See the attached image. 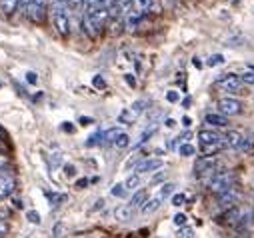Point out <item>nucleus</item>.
Here are the masks:
<instances>
[{
  "instance_id": "1",
  "label": "nucleus",
  "mask_w": 254,
  "mask_h": 238,
  "mask_svg": "<svg viewBox=\"0 0 254 238\" xmlns=\"http://www.w3.org/2000/svg\"><path fill=\"white\" fill-rule=\"evenodd\" d=\"M198 142H200V150L202 156H214L216 152H220L226 144H224V136L218 134L216 130H200L198 132Z\"/></svg>"
},
{
  "instance_id": "2",
  "label": "nucleus",
  "mask_w": 254,
  "mask_h": 238,
  "mask_svg": "<svg viewBox=\"0 0 254 238\" xmlns=\"http://www.w3.org/2000/svg\"><path fill=\"white\" fill-rule=\"evenodd\" d=\"M234 186H236V176H234L232 170H218L210 178V182H208V190L212 194H218V196L224 194V192H228Z\"/></svg>"
},
{
  "instance_id": "3",
  "label": "nucleus",
  "mask_w": 254,
  "mask_h": 238,
  "mask_svg": "<svg viewBox=\"0 0 254 238\" xmlns=\"http://www.w3.org/2000/svg\"><path fill=\"white\" fill-rule=\"evenodd\" d=\"M218 170H216V156H200V158H196V162H194V174L198 176V178H208V182H210V178L216 174Z\"/></svg>"
},
{
  "instance_id": "4",
  "label": "nucleus",
  "mask_w": 254,
  "mask_h": 238,
  "mask_svg": "<svg viewBox=\"0 0 254 238\" xmlns=\"http://www.w3.org/2000/svg\"><path fill=\"white\" fill-rule=\"evenodd\" d=\"M218 112L222 116H226V118L228 116H236V114L242 112V102L232 98V96H224V98L218 100Z\"/></svg>"
},
{
  "instance_id": "5",
  "label": "nucleus",
  "mask_w": 254,
  "mask_h": 238,
  "mask_svg": "<svg viewBox=\"0 0 254 238\" xmlns=\"http://www.w3.org/2000/svg\"><path fill=\"white\" fill-rule=\"evenodd\" d=\"M16 190V178L8 170H0V198H8Z\"/></svg>"
},
{
  "instance_id": "6",
  "label": "nucleus",
  "mask_w": 254,
  "mask_h": 238,
  "mask_svg": "<svg viewBox=\"0 0 254 238\" xmlns=\"http://www.w3.org/2000/svg\"><path fill=\"white\" fill-rule=\"evenodd\" d=\"M216 86L220 88V90H224V92H236V90H240V86H242V80H240V74H224V76H220L218 80H216Z\"/></svg>"
},
{
  "instance_id": "7",
  "label": "nucleus",
  "mask_w": 254,
  "mask_h": 238,
  "mask_svg": "<svg viewBox=\"0 0 254 238\" xmlns=\"http://www.w3.org/2000/svg\"><path fill=\"white\" fill-rule=\"evenodd\" d=\"M44 10H46V0H28L26 14H28L30 20L40 22L44 18Z\"/></svg>"
},
{
  "instance_id": "8",
  "label": "nucleus",
  "mask_w": 254,
  "mask_h": 238,
  "mask_svg": "<svg viewBox=\"0 0 254 238\" xmlns=\"http://www.w3.org/2000/svg\"><path fill=\"white\" fill-rule=\"evenodd\" d=\"M164 162L160 158H142L138 164H136V174H150V172H156V170H162Z\"/></svg>"
},
{
  "instance_id": "9",
  "label": "nucleus",
  "mask_w": 254,
  "mask_h": 238,
  "mask_svg": "<svg viewBox=\"0 0 254 238\" xmlns=\"http://www.w3.org/2000/svg\"><path fill=\"white\" fill-rule=\"evenodd\" d=\"M238 200H240V192H238V188L234 186V188H230L228 192H224V194L218 196V206L224 208V210H230V208L236 206Z\"/></svg>"
},
{
  "instance_id": "10",
  "label": "nucleus",
  "mask_w": 254,
  "mask_h": 238,
  "mask_svg": "<svg viewBox=\"0 0 254 238\" xmlns=\"http://www.w3.org/2000/svg\"><path fill=\"white\" fill-rule=\"evenodd\" d=\"M246 136L240 132V130H228L224 134V144L228 148H234V150H242V144H244Z\"/></svg>"
},
{
  "instance_id": "11",
  "label": "nucleus",
  "mask_w": 254,
  "mask_h": 238,
  "mask_svg": "<svg viewBox=\"0 0 254 238\" xmlns=\"http://www.w3.org/2000/svg\"><path fill=\"white\" fill-rule=\"evenodd\" d=\"M204 122L210 124V126H214V128H222V126H228V118L222 116L220 112H208L204 116Z\"/></svg>"
},
{
  "instance_id": "12",
  "label": "nucleus",
  "mask_w": 254,
  "mask_h": 238,
  "mask_svg": "<svg viewBox=\"0 0 254 238\" xmlns=\"http://www.w3.org/2000/svg\"><path fill=\"white\" fill-rule=\"evenodd\" d=\"M132 216H134V208L130 204H122V206L114 208V218L118 222H126V220H130Z\"/></svg>"
},
{
  "instance_id": "13",
  "label": "nucleus",
  "mask_w": 254,
  "mask_h": 238,
  "mask_svg": "<svg viewBox=\"0 0 254 238\" xmlns=\"http://www.w3.org/2000/svg\"><path fill=\"white\" fill-rule=\"evenodd\" d=\"M162 202H164V200H162L160 196H156V194H154L152 198H148V200L140 206V210H142V214H152V212H156V210L162 206Z\"/></svg>"
},
{
  "instance_id": "14",
  "label": "nucleus",
  "mask_w": 254,
  "mask_h": 238,
  "mask_svg": "<svg viewBox=\"0 0 254 238\" xmlns=\"http://www.w3.org/2000/svg\"><path fill=\"white\" fill-rule=\"evenodd\" d=\"M140 20H142V12H138V10H132L126 14V26H128V30H134L140 24Z\"/></svg>"
},
{
  "instance_id": "15",
  "label": "nucleus",
  "mask_w": 254,
  "mask_h": 238,
  "mask_svg": "<svg viewBox=\"0 0 254 238\" xmlns=\"http://www.w3.org/2000/svg\"><path fill=\"white\" fill-rule=\"evenodd\" d=\"M146 200H148V198H146V190H136V192L130 196V202H128V204H130L132 208H136V206H142Z\"/></svg>"
},
{
  "instance_id": "16",
  "label": "nucleus",
  "mask_w": 254,
  "mask_h": 238,
  "mask_svg": "<svg viewBox=\"0 0 254 238\" xmlns=\"http://www.w3.org/2000/svg\"><path fill=\"white\" fill-rule=\"evenodd\" d=\"M178 154L180 156H184V158H188V156H194L196 154V148L190 144V142H182V144H178Z\"/></svg>"
},
{
  "instance_id": "17",
  "label": "nucleus",
  "mask_w": 254,
  "mask_h": 238,
  "mask_svg": "<svg viewBox=\"0 0 254 238\" xmlns=\"http://www.w3.org/2000/svg\"><path fill=\"white\" fill-rule=\"evenodd\" d=\"M140 174H132V176H128V178H126V182H124V186H126V190H136L138 186H140Z\"/></svg>"
},
{
  "instance_id": "18",
  "label": "nucleus",
  "mask_w": 254,
  "mask_h": 238,
  "mask_svg": "<svg viewBox=\"0 0 254 238\" xmlns=\"http://www.w3.org/2000/svg\"><path fill=\"white\" fill-rule=\"evenodd\" d=\"M46 196H48V200H50L52 206H60L62 202H66V200H68L66 194H60V192H46Z\"/></svg>"
},
{
  "instance_id": "19",
  "label": "nucleus",
  "mask_w": 254,
  "mask_h": 238,
  "mask_svg": "<svg viewBox=\"0 0 254 238\" xmlns=\"http://www.w3.org/2000/svg\"><path fill=\"white\" fill-rule=\"evenodd\" d=\"M146 106H148V100H146V98H138V100H134V102H132V106H130V112L136 116V114L144 112V110H146Z\"/></svg>"
},
{
  "instance_id": "20",
  "label": "nucleus",
  "mask_w": 254,
  "mask_h": 238,
  "mask_svg": "<svg viewBox=\"0 0 254 238\" xmlns=\"http://www.w3.org/2000/svg\"><path fill=\"white\" fill-rule=\"evenodd\" d=\"M120 132H122L120 128H110V130H106V132H104V138H102V144H114Z\"/></svg>"
},
{
  "instance_id": "21",
  "label": "nucleus",
  "mask_w": 254,
  "mask_h": 238,
  "mask_svg": "<svg viewBox=\"0 0 254 238\" xmlns=\"http://www.w3.org/2000/svg\"><path fill=\"white\" fill-rule=\"evenodd\" d=\"M172 192H174V184H172V182H164V184L158 188L156 196H160L162 200H166L168 196H172Z\"/></svg>"
},
{
  "instance_id": "22",
  "label": "nucleus",
  "mask_w": 254,
  "mask_h": 238,
  "mask_svg": "<svg viewBox=\"0 0 254 238\" xmlns=\"http://www.w3.org/2000/svg\"><path fill=\"white\" fill-rule=\"evenodd\" d=\"M0 8H2L6 14H12L18 8V0H0Z\"/></svg>"
},
{
  "instance_id": "23",
  "label": "nucleus",
  "mask_w": 254,
  "mask_h": 238,
  "mask_svg": "<svg viewBox=\"0 0 254 238\" xmlns=\"http://www.w3.org/2000/svg\"><path fill=\"white\" fill-rule=\"evenodd\" d=\"M114 146L116 148H128L130 146V136L126 134V132H120L118 138H116V142H114Z\"/></svg>"
},
{
  "instance_id": "24",
  "label": "nucleus",
  "mask_w": 254,
  "mask_h": 238,
  "mask_svg": "<svg viewBox=\"0 0 254 238\" xmlns=\"http://www.w3.org/2000/svg\"><path fill=\"white\" fill-rule=\"evenodd\" d=\"M134 6L138 8V12H146L154 6V0H134Z\"/></svg>"
},
{
  "instance_id": "25",
  "label": "nucleus",
  "mask_w": 254,
  "mask_h": 238,
  "mask_svg": "<svg viewBox=\"0 0 254 238\" xmlns=\"http://www.w3.org/2000/svg\"><path fill=\"white\" fill-rule=\"evenodd\" d=\"M102 138H104V132L102 130H98V132H94L88 140H86V146H96V144H102Z\"/></svg>"
},
{
  "instance_id": "26",
  "label": "nucleus",
  "mask_w": 254,
  "mask_h": 238,
  "mask_svg": "<svg viewBox=\"0 0 254 238\" xmlns=\"http://www.w3.org/2000/svg\"><path fill=\"white\" fill-rule=\"evenodd\" d=\"M222 62H224V56H222V54H212L208 60H206L208 66H218V64H222Z\"/></svg>"
},
{
  "instance_id": "27",
  "label": "nucleus",
  "mask_w": 254,
  "mask_h": 238,
  "mask_svg": "<svg viewBox=\"0 0 254 238\" xmlns=\"http://www.w3.org/2000/svg\"><path fill=\"white\" fill-rule=\"evenodd\" d=\"M240 80H242V84H254V68L240 74Z\"/></svg>"
},
{
  "instance_id": "28",
  "label": "nucleus",
  "mask_w": 254,
  "mask_h": 238,
  "mask_svg": "<svg viewBox=\"0 0 254 238\" xmlns=\"http://www.w3.org/2000/svg\"><path fill=\"white\" fill-rule=\"evenodd\" d=\"M110 194L112 196H124L126 194V186L124 184H114L112 190H110Z\"/></svg>"
},
{
  "instance_id": "29",
  "label": "nucleus",
  "mask_w": 254,
  "mask_h": 238,
  "mask_svg": "<svg viewBox=\"0 0 254 238\" xmlns=\"http://www.w3.org/2000/svg\"><path fill=\"white\" fill-rule=\"evenodd\" d=\"M26 218H28L30 224H40V214L36 210H28L26 212Z\"/></svg>"
},
{
  "instance_id": "30",
  "label": "nucleus",
  "mask_w": 254,
  "mask_h": 238,
  "mask_svg": "<svg viewBox=\"0 0 254 238\" xmlns=\"http://www.w3.org/2000/svg\"><path fill=\"white\" fill-rule=\"evenodd\" d=\"M50 164H52V168H58L60 164H62V154L56 150V152H52V158H50Z\"/></svg>"
},
{
  "instance_id": "31",
  "label": "nucleus",
  "mask_w": 254,
  "mask_h": 238,
  "mask_svg": "<svg viewBox=\"0 0 254 238\" xmlns=\"http://www.w3.org/2000/svg\"><path fill=\"white\" fill-rule=\"evenodd\" d=\"M172 204L174 206H182V204H186V194H172Z\"/></svg>"
},
{
  "instance_id": "32",
  "label": "nucleus",
  "mask_w": 254,
  "mask_h": 238,
  "mask_svg": "<svg viewBox=\"0 0 254 238\" xmlns=\"http://www.w3.org/2000/svg\"><path fill=\"white\" fill-rule=\"evenodd\" d=\"M64 176H66V178L76 176V166H74V164H66V166H64Z\"/></svg>"
},
{
  "instance_id": "33",
  "label": "nucleus",
  "mask_w": 254,
  "mask_h": 238,
  "mask_svg": "<svg viewBox=\"0 0 254 238\" xmlns=\"http://www.w3.org/2000/svg\"><path fill=\"white\" fill-rule=\"evenodd\" d=\"M166 100H168V102H178V100H180V94H178L176 90H168V92H166Z\"/></svg>"
},
{
  "instance_id": "34",
  "label": "nucleus",
  "mask_w": 254,
  "mask_h": 238,
  "mask_svg": "<svg viewBox=\"0 0 254 238\" xmlns=\"http://www.w3.org/2000/svg\"><path fill=\"white\" fill-rule=\"evenodd\" d=\"M172 220H174V224H176V226H184V224H186V214L178 212V214H176Z\"/></svg>"
},
{
  "instance_id": "35",
  "label": "nucleus",
  "mask_w": 254,
  "mask_h": 238,
  "mask_svg": "<svg viewBox=\"0 0 254 238\" xmlns=\"http://www.w3.org/2000/svg\"><path fill=\"white\" fill-rule=\"evenodd\" d=\"M132 118H134V114H132L130 110L120 112V122H126V120H130V122H132Z\"/></svg>"
},
{
  "instance_id": "36",
  "label": "nucleus",
  "mask_w": 254,
  "mask_h": 238,
  "mask_svg": "<svg viewBox=\"0 0 254 238\" xmlns=\"http://www.w3.org/2000/svg\"><path fill=\"white\" fill-rule=\"evenodd\" d=\"M92 84H94L96 88H100V90H102V88H106V82H104V78H102V76H94V78H92Z\"/></svg>"
},
{
  "instance_id": "37",
  "label": "nucleus",
  "mask_w": 254,
  "mask_h": 238,
  "mask_svg": "<svg viewBox=\"0 0 254 238\" xmlns=\"http://www.w3.org/2000/svg\"><path fill=\"white\" fill-rule=\"evenodd\" d=\"M164 178H166V172H164V170H160L158 174H154V176H152V184H156V182H162ZM162 184H164V182H162Z\"/></svg>"
},
{
  "instance_id": "38",
  "label": "nucleus",
  "mask_w": 254,
  "mask_h": 238,
  "mask_svg": "<svg viewBox=\"0 0 254 238\" xmlns=\"http://www.w3.org/2000/svg\"><path fill=\"white\" fill-rule=\"evenodd\" d=\"M26 82L28 84H36L38 82V74L36 72H26Z\"/></svg>"
},
{
  "instance_id": "39",
  "label": "nucleus",
  "mask_w": 254,
  "mask_h": 238,
  "mask_svg": "<svg viewBox=\"0 0 254 238\" xmlns=\"http://www.w3.org/2000/svg\"><path fill=\"white\" fill-rule=\"evenodd\" d=\"M92 122H94V120H92L90 116H80V118H78V124H80V126H88V124H92Z\"/></svg>"
},
{
  "instance_id": "40",
  "label": "nucleus",
  "mask_w": 254,
  "mask_h": 238,
  "mask_svg": "<svg viewBox=\"0 0 254 238\" xmlns=\"http://www.w3.org/2000/svg\"><path fill=\"white\" fill-rule=\"evenodd\" d=\"M8 164V158L4 154H0V170H4V166Z\"/></svg>"
},
{
  "instance_id": "41",
  "label": "nucleus",
  "mask_w": 254,
  "mask_h": 238,
  "mask_svg": "<svg viewBox=\"0 0 254 238\" xmlns=\"http://www.w3.org/2000/svg\"><path fill=\"white\" fill-rule=\"evenodd\" d=\"M190 124H192V118H190V116H184V118H182V126H186V128H188Z\"/></svg>"
},
{
  "instance_id": "42",
  "label": "nucleus",
  "mask_w": 254,
  "mask_h": 238,
  "mask_svg": "<svg viewBox=\"0 0 254 238\" xmlns=\"http://www.w3.org/2000/svg\"><path fill=\"white\" fill-rule=\"evenodd\" d=\"M124 80H126V82H128L130 86H134V84H136V80H134V76H130V74H124Z\"/></svg>"
},
{
  "instance_id": "43",
  "label": "nucleus",
  "mask_w": 254,
  "mask_h": 238,
  "mask_svg": "<svg viewBox=\"0 0 254 238\" xmlns=\"http://www.w3.org/2000/svg\"><path fill=\"white\" fill-rule=\"evenodd\" d=\"M180 236H182V238H192V230H188V228H184V230L180 232Z\"/></svg>"
},
{
  "instance_id": "44",
  "label": "nucleus",
  "mask_w": 254,
  "mask_h": 238,
  "mask_svg": "<svg viewBox=\"0 0 254 238\" xmlns=\"http://www.w3.org/2000/svg\"><path fill=\"white\" fill-rule=\"evenodd\" d=\"M4 234H6V222L0 220V236H4Z\"/></svg>"
},
{
  "instance_id": "45",
  "label": "nucleus",
  "mask_w": 254,
  "mask_h": 238,
  "mask_svg": "<svg viewBox=\"0 0 254 238\" xmlns=\"http://www.w3.org/2000/svg\"><path fill=\"white\" fill-rule=\"evenodd\" d=\"M86 184H88V180H86V178H80V180H76V186H78V188H84Z\"/></svg>"
},
{
  "instance_id": "46",
  "label": "nucleus",
  "mask_w": 254,
  "mask_h": 238,
  "mask_svg": "<svg viewBox=\"0 0 254 238\" xmlns=\"http://www.w3.org/2000/svg\"><path fill=\"white\" fill-rule=\"evenodd\" d=\"M166 126H168V128H174V126H176V120H174V118H166Z\"/></svg>"
},
{
  "instance_id": "47",
  "label": "nucleus",
  "mask_w": 254,
  "mask_h": 238,
  "mask_svg": "<svg viewBox=\"0 0 254 238\" xmlns=\"http://www.w3.org/2000/svg\"><path fill=\"white\" fill-rule=\"evenodd\" d=\"M192 64H194V66H196V68H200V66H202V62H200V60H198V58H194V60H192Z\"/></svg>"
},
{
  "instance_id": "48",
  "label": "nucleus",
  "mask_w": 254,
  "mask_h": 238,
  "mask_svg": "<svg viewBox=\"0 0 254 238\" xmlns=\"http://www.w3.org/2000/svg\"><path fill=\"white\" fill-rule=\"evenodd\" d=\"M62 128H64V130H68V132H72V130H74V126H72V124H64Z\"/></svg>"
},
{
  "instance_id": "49",
  "label": "nucleus",
  "mask_w": 254,
  "mask_h": 238,
  "mask_svg": "<svg viewBox=\"0 0 254 238\" xmlns=\"http://www.w3.org/2000/svg\"><path fill=\"white\" fill-rule=\"evenodd\" d=\"M182 106L188 108V106H190V98H184V100H182Z\"/></svg>"
},
{
  "instance_id": "50",
  "label": "nucleus",
  "mask_w": 254,
  "mask_h": 238,
  "mask_svg": "<svg viewBox=\"0 0 254 238\" xmlns=\"http://www.w3.org/2000/svg\"><path fill=\"white\" fill-rule=\"evenodd\" d=\"M54 232H56V236H60V232H62V226H60V224H58V226H56V230H54Z\"/></svg>"
},
{
  "instance_id": "51",
  "label": "nucleus",
  "mask_w": 254,
  "mask_h": 238,
  "mask_svg": "<svg viewBox=\"0 0 254 238\" xmlns=\"http://www.w3.org/2000/svg\"><path fill=\"white\" fill-rule=\"evenodd\" d=\"M168 2H172V0H168Z\"/></svg>"
}]
</instances>
